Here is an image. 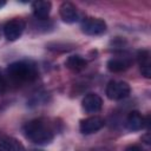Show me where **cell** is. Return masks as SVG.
Listing matches in <instances>:
<instances>
[{"instance_id": "e0dca14e", "label": "cell", "mask_w": 151, "mask_h": 151, "mask_svg": "<svg viewBox=\"0 0 151 151\" xmlns=\"http://www.w3.org/2000/svg\"><path fill=\"white\" fill-rule=\"evenodd\" d=\"M5 5H6V1H2V0H1V1H0V9H1Z\"/></svg>"}, {"instance_id": "5b68a950", "label": "cell", "mask_w": 151, "mask_h": 151, "mask_svg": "<svg viewBox=\"0 0 151 151\" xmlns=\"http://www.w3.org/2000/svg\"><path fill=\"white\" fill-rule=\"evenodd\" d=\"M81 31L87 35H100L106 31V22L98 18H86L81 22Z\"/></svg>"}, {"instance_id": "277c9868", "label": "cell", "mask_w": 151, "mask_h": 151, "mask_svg": "<svg viewBox=\"0 0 151 151\" xmlns=\"http://www.w3.org/2000/svg\"><path fill=\"white\" fill-rule=\"evenodd\" d=\"M26 27V24L24 20L21 19H12L9 21H7L4 26V34L6 37L7 40L9 41H14L17 39H19L21 37V34L24 33Z\"/></svg>"}, {"instance_id": "7a4b0ae2", "label": "cell", "mask_w": 151, "mask_h": 151, "mask_svg": "<svg viewBox=\"0 0 151 151\" xmlns=\"http://www.w3.org/2000/svg\"><path fill=\"white\" fill-rule=\"evenodd\" d=\"M7 76L14 83H31L38 78V70L33 61L20 60L14 61L7 66Z\"/></svg>"}, {"instance_id": "9c48e42d", "label": "cell", "mask_w": 151, "mask_h": 151, "mask_svg": "<svg viewBox=\"0 0 151 151\" xmlns=\"http://www.w3.org/2000/svg\"><path fill=\"white\" fill-rule=\"evenodd\" d=\"M147 124H149L147 119H145L139 111H131L129 113V116L126 118V123H125L126 127L130 131H139Z\"/></svg>"}, {"instance_id": "4fadbf2b", "label": "cell", "mask_w": 151, "mask_h": 151, "mask_svg": "<svg viewBox=\"0 0 151 151\" xmlns=\"http://www.w3.org/2000/svg\"><path fill=\"white\" fill-rule=\"evenodd\" d=\"M138 58V63L140 66V72L142 76H144L145 78H150L151 77V67H150V53L146 50H142L138 52L137 54Z\"/></svg>"}, {"instance_id": "ba28073f", "label": "cell", "mask_w": 151, "mask_h": 151, "mask_svg": "<svg viewBox=\"0 0 151 151\" xmlns=\"http://www.w3.org/2000/svg\"><path fill=\"white\" fill-rule=\"evenodd\" d=\"M81 106L87 113H97L101 110L103 100L97 93H87L81 101Z\"/></svg>"}, {"instance_id": "2e32d148", "label": "cell", "mask_w": 151, "mask_h": 151, "mask_svg": "<svg viewBox=\"0 0 151 151\" xmlns=\"http://www.w3.org/2000/svg\"><path fill=\"white\" fill-rule=\"evenodd\" d=\"M124 151H144V150H143V147L139 146V145H129V146L125 147Z\"/></svg>"}, {"instance_id": "ac0fdd59", "label": "cell", "mask_w": 151, "mask_h": 151, "mask_svg": "<svg viewBox=\"0 0 151 151\" xmlns=\"http://www.w3.org/2000/svg\"><path fill=\"white\" fill-rule=\"evenodd\" d=\"M31 151H42V150H38V149H34V150H31Z\"/></svg>"}, {"instance_id": "8fae6325", "label": "cell", "mask_w": 151, "mask_h": 151, "mask_svg": "<svg viewBox=\"0 0 151 151\" xmlns=\"http://www.w3.org/2000/svg\"><path fill=\"white\" fill-rule=\"evenodd\" d=\"M106 66L110 72L118 73V72H123L127 70L131 66V60L126 57H116V58H111L107 61Z\"/></svg>"}, {"instance_id": "5bb4252c", "label": "cell", "mask_w": 151, "mask_h": 151, "mask_svg": "<svg viewBox=\"0 0 151 151\" xmlns=\"http://www.w3.org/2000/svg\"><path fill=\"white\" fill-rule=\"evenodd\" d=\"M65 65L67 68H70L71 71H74V72H79L81 70H84L87 65V61L80 57V55H70L66 61H65Z\"/></svg>"}, {"instance_id": "9a60e30c", "label": "cell", "mask_w": 151, "mask_h": 151, "mask_svg": "<svg viewBox=\"0 0 151 151\" xmlns=\"http://www.w3.org/2000/svg\"><path fill=\"white\" fill-rule=\"evenodd\" d=\"M7 88V83H6V79L5 77L0 73V94H2Z\"/></svg>"}, {"instance_id": "52a82bcc", "label": "cell", "mask_w": 151, "mask_h": 151, "mask_svg": "<svg viewBox=\"0 0 151 151\" xmlns=\"http://www.w3.org/2000/svg\"><path fill=\"white\" fill-rule=\"evenodd\" d=\"M59 14L63 21L66 24H73L79 20V12L71 2H63L59 7Z\"/></svg>"}, {"instance_id": "6da1fadb", "label": "cell", "mask_w": 151, "mask_h": 151, "mask_svg": "<svg viewBox=\"0 0 151 151\" xmlns=\"http://www.w3.org/2000/svg\"><path fill=\"white\" fill-rule=\"evenodd\" d=\"M24 133L27 139L34 144L45 145L53 140L54 132L51 125L41 118H35L24 125Z\"/></svg>"}, {"instance_id": "30bf717a", "label": "cell", "mask_w": 151, "mask_h": 151, "mask_svg": "<svg viewBox=\"0 0 151 151\" xmlns=\"http://www.w3.org/2000/svg\"><path fill=\"white\" fill-rule=\"evenodd\" d=\"M52 4L50 1H34L32 2V9H33V15L38 20H45L51 13Z\"/></svg>"}, {"instance_id": "3957f363", "label": "cell", "mask_w": 151, "mask_h": 151, "mask_svg": "<svg viewBox=\"0 0 151 151\" xmlns=\"http://www.w3.org/2000/svg\"><path fill=\"white\" fill-rule=\"evenodd\" d=\"M131 92L130 85L125 81L111 80L106 85V96L111 100H122L126 98Z\"/></svg>"}, {"instance_id": "8992f818", "label": "cell", "mask_w": 151, "mask_h": 151, "mask_svg": "<svg viewBox=\"0 0 151 151\" xmlns=\"http://www.w3.org/2000/svg\"><path fill=\"white\" fill-rule=\"evenodd\" d=\"M104 119L98 117V116H92L88 118H85L80 120L79 124V130L83 134H91L97 131H99L104 126Z\"/></svg>"}, {"instance_id": "7c38bea8", "label": "cell", "mask_w": 151, "mask_h": 151, "mask_svg": "<svg viewBox=\"0 0 151 151\" xmlns=\"http://www.w3.org/2000/svg\"><path fill=\"white\" fill-rule=\"evenodd\" d=\"M0 151H25V147L18 139L5 136L0 138Z\"/></svg>"}]
</instances>
